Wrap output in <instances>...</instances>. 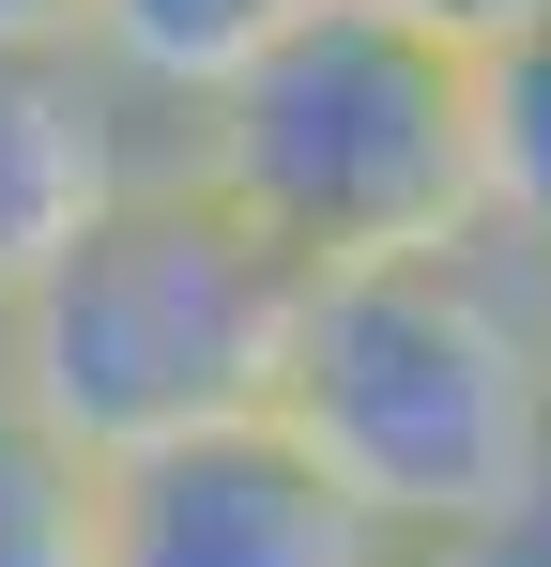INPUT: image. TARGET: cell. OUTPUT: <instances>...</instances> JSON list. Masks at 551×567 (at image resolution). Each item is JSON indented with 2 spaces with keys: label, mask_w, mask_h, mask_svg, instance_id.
I'll list each match as a JSON object with an SVG mask.
<instances>
[{
  "label": "cell",
  "mask_w": 551,
  "mask_h": 567,
  "mask_svg": "<svg viewBox=\"0 0 551 567\" xmlns=\"http://www.w3.org/2000/svg\"><path fill=\"white\" fill-rule=\"evenodd\" d=\"M276 430L398 553H445L475 522H506L521 491H551V261L475 230L429 261L306 277Z\"/></svg>",
  "instance_id": "cell-1"
},
{
  "label": "cell",
  "mask_w": 551,
  "mask_h": 567,
  "mask_svg": "<svg viewBox=\"0 0 551 567\" xmlns=\"http://www.w3.org/2000/svg\"><path fill=\"white\" fill-rule=\"evenodd\" d=\"M291 338H306V261L261 246L215 185L154 169L62 277L0 322V383L92 475H138L169 445L261 430L291 399Z\"/></svg>",
  "instance_id": "cell-2"
},
{
  "label": "cell",
  "mask_w": 551,
  "mask_h": 567,
  "mask_svg": "<svg viewBox=\"0 0 551 567\" xmlns=\"http://www.w3.org/2000/svg\"><path fill=\"white\" fill-rule=\"evenodd\" d=\"M184 185H215L261 246L306 277H367V261H429L475 246V62L414 47L398 16H306L246 93H215L169 138Z\"/></svg>",
  "instance_id": "cell-3"
},
{
  "label": "cell",
  "mask_w": 551,
  "mask_h": 567,
  "mask_svg": "<svg viewBox=\"0 0 551 567\" xmlns=\"http://www.w3.org/2000/svg\"><path fill=\"white\" fill-rule=\"evenodd\" d=\"M107 567H414L291 430H215L107 475Z\"/></svg>",
  "instance_id": "cell-4"
},
{
  "label": "cell",
  "mask_w": 551,
  "mask_h": 567,
  "mask_svg": "<svg viewBox=\"0 0 551 567\" xmlns=\"http://www.w3.org/2000/svg\"><path fill=\"white\" fill-rule=\"evenodd\" d=\"M154 169H169V138L123 107V78L92 47H0V322L62 277Z\"/></svg>",
  "instance_id": "cell-5"
},
{
  "label": "cell",
  "mask_w": 551,
  "mask_h": 567,
  "mask_svg": "<svg viewBox=\"0 0 551 567\" xmlns=\"http://www.w3.org/2000/svg\"><path fill=\"white\" fill-rule=\"evenodd\" d=\"M306 16H337V0H92L77 47L123 78V107H138L154 138H184L215 93H246Z\"/></svg>",
  "instance_id": "cell-6"
},
{
  "label": "cell",
  "mask_w": 551,
  "mask_h": 567,
  "mask_svg": "<svg viewBox=\"0 0 551 567\" xmlns=\"http://www.w3.org/2000/svg\"><path fill=\"white\" fill-rule=\"evenodd\" d=\"M475 230L551 261V31L475 62Z\"/></svg>",
  "instance_id": "cell-7"
},
{
  "label": "cell",
  "mask_w": 551,
  "mask_h": 567,
  "mask_svg": "<svg viewBox=\"0 0 551 567\" xmlns=\"http://www.w3.org/2000/svg\"><path fill=\"white\" fill-rule=\"evenodd\" d=\"M0 567H107V475L0 383Z\"/></svg>",
  "instance_id": "cell-8"
},
{
  "label": "cell",
  "mask_w": 551,
  "mask_h": 567,
  "mask_svg": "<svg viewBox=\"0 0 551 567\" xmlns=\"http://www.w3.org/2000/svg\"><path fill=\"white\" fill-rule=\"evenodd\" d=\"M367 16H398V31H414V47H445V62H490V47L551 31V0H367Z\"/></svg>",
  "instance_id": "cell-9"
},
{
  "label": "cell",
  "mask_w": 551,
  "mask_h": 567,
  "mask_svg": "<svg viewBox=\"0 0 551 567\" xmlns=\"http://www.w3.org/2000/svg\"><path fill=\"white\" fill-rule=\"evenodd\" d=\"M414 567H551V491H521L506 522H475V537H445V553H414Z\"/></svg>",
  "instance_id": "cell-10"
},
{
  "label": "cell",
  "mask_w": 551,
  "mask_h": 567,
  "mask_svg": "<svg viewBox=\"0 0 551 567\" xmlns=\"http://www.w3.org/2000/svg\"><path fill=\"white\" fill-rule=\"evenodd\" d=\"M92 0H0V47H77Z\"/></svg>",
  "instance_id": "cell-11"
}]
</instances>
